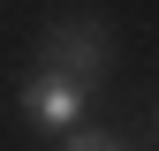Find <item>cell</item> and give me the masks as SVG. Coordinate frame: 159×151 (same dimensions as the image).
Listing matches in <instances>:
<instances>
[{"mask_svg": "<svg viewBox=\"0 0 159 151\" xmlns=\"http://www.w3.org/2000/svg\"><path fill=\"white\" fill-rule=\"evenodd\" d=\"M106 53H114L106 23H91V15H61V23H53L46 38H38V76L91 91L98 76H106Z\"/></svg>", "mask_w": 159, "mask_h": 151, "instance_id": "obj_1", "label": "cell"}, {"mask_svg": "<svg viewBox=\"0 0 159 151\" xmlns=\"http://www.w3.org/2000/svg\"><path fill=\"white\" fill-rule=\"evenodd\" d=\"M23 113L61 136V128L84 121V91H76V83H53V76H30V83H23Z\"/></svg>", "mask_w": 159, "mask_h": 151, "instance_id": "obj_2", "label": "cell"}, {"mask_svg": "<svg viewBox=\"0 0 159 151\" xmlns=\"http://www.w3.org/2000/svg\"><path fill=\"white\" fill-rule=\"evenodd\" d=\"M61 151H121V144H114L106 128H84V121H76V128H61Z\"/></svg>", "mask_w": 159, "mask_h": 151, "instance_id": "obj_3", "label": "cell"}]
</instances>
